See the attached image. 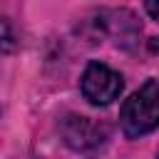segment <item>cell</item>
Here are the masks:
<instances>
[{
  "label": "cell",
  "instance_id": "3",
  "mask_svg": "<svg viewBox=\"0 0 159 159\" xmlns=\"http://www.w3.org/2000/svg\"><path fill=\"white\" fill-rule=\"evenodd\" d=\"M60 132L65 144L75 152H97L107 142V129L82 114H67L60 122Z\"/></svg>",
  "mask_w": 159,
  "mask_h": 159
},
{
  "label": "cell",
  "instance_id": "5",
  "mask_svg": "<svg viewBox=\"0 0 159 159\" xmlns=\"http://www.w3.org/2000/svg\"><path fill=\"white\" fill-rule=\"evenodd\" d=\"M157 159H159V152H157Z\"/></svg>",
  "mask_w": 159,
  "mask_h": 159
},
{
  "label": "cell",
  "instance_id": "2",
  "mask_svg": "<svg viewBox=\"0 0 159 159\" xmlns=\"http://www.w3.org/2000/svg\"><path fill=\"white\" fill-rule=\"evenodd\" d=\"M80 84H82L84 99H89L97 107H104V104L114 102L122 94V87H124L122 75L109 70L102 62H89L87 70L82 72V82Z\"/></svg>",
  "mask_w": 159,
  "mask_h": 159
},
{
  "label": "cell",
  "instance_id": "1",
  "mask_svg": "<svg viewBox=\"0 0 159 159\" xmlns=\"http://www.w3.org/2000/svg\"><path fill=\"white\" fill-rule=\"evenodd\" d=\"M119 124L129 139L149 134L159 127V80H147L122 104Z\"/></svg>",
  "mask_w": 159,
  "mask_h": 159
},
{
  "label": "cell",
  "instance_id": "4",
  "mask_svg": "<svg viewBox=\"0 0 159 159\" xmlns=\"http://www.w3.org/2000/svg\"><path fill=\"white\" fill-rule=\"evenodd\" d=\"M144 5H147V12L159 22V0H144Z\"/></svg>",
  "mask_w": 159,
  "mask_h": 159
}]
</instances>
